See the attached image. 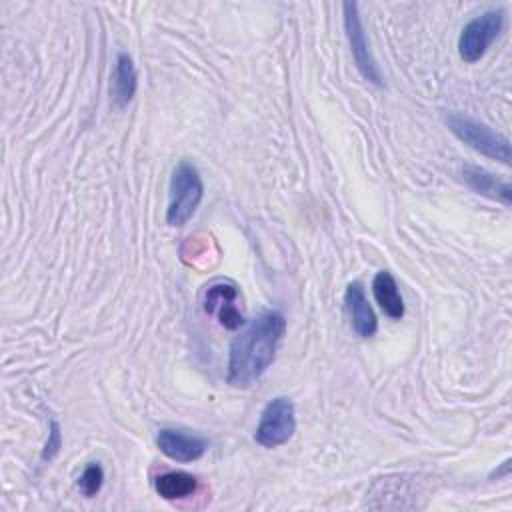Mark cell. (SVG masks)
<instances>
[{
    "label": "cell",
    "instance_id": "1",
    "mask_svg": "<svg viewBox=\"0 0 512 512\" xmlns=\"http://www.w3.org/2000/svg\"><path fill=\"white\" fill-rule=\"evenodd\" d=\"M284 334L286 318L276 310L262 312L250 320L230 344L228 384L236 388L252 386L274 362Z\"/></svg>",
    "mask_w": 512,
    "mask_h": 512
},
{
    "label": "cell",
    "instance_id": "2",
    "mask_svg": "<svg viewBox=\"0 0 512 512\" xmlns=\"http://www.w3.org/2000/svg\"><path fill=\"white\" fill-rule=\"evenodd\" d=\"M204 196V184L198 170L182 160L170 178L168 192V208H166V224L168 226H184L200 206Z\"/></svg>",
    "mask_w": 512,
    "mask_h": 512
},
{
    "label": "cell",
    "instance_id": "3",
    "mask_svg": "<svg viewBox=\"0 0 512 512\" xmlns=\"http://www.w3.org/2000/svg\"><path fill=\"white\" fill-rule=\"evenodd\" d=\"M446 122L450 130L476 152L488 158L500 160L502 164H510L512 154H510V142L506 136L494 132L490 126L464 114H450Z\"/></svg>",
    "mask_w": 512,
    "mask_h": 512
},
{
    "label": "cell",
    "instance_id": "4",
    "mask_svg": "<svg viewBox=\"0 0 512 512\" xmlns=\"http://www.w3.org/2000/svg\"><path fill=\"white\" fill-rule=\"evenodd\" d=\"M504 26V10L492 8L472 18L458 36V54L466 64L478 62Z\"/></svg>",
    "mask_w": 512,
    "mask_h": 512
},
{
    "label": "cell",
    "instance_id": "5",
    "mask_svg": "<svg viewBox=\"0 0 512 512\" xmlns=\"http://www.w3.org/2000/svg\"><path fill=\"white\" fill-rule=\"evenodd\" d=\"M296 430L294 404L286 396L272 398L262 414L254 432V440L264 448H276L286 444Z\"/></svg>",
    "mask_w": 512,
    "mask_h": 512
},
{
    "label": "cell",
    "instance_id": "6",
    "mask_svg": "<svg viewBox=\"0 0 512 512\" xmlns=\"http://www.w3.org/2000/svg\"><path fill=\"white\" fill-rule=\"evenodd\" d=\"M342 14H344V32H346L356 68L360 70V74L368 82H372L376 86H382V74H380V68H378V64H376V60L370 52L366 32H364V26H362V20H360L358 4L356 2H344L342 4Z\"/></svg>",
    "mask_w": 512,
    "mask_h": 512
},
{
    "label": "cell",
    "instance_id": "7",
    "mask_svg": "<svg viewBox=\"0 0 512 512\" xmlns=\"http://www.w3.org/2000/svg\"><path fill=\"white\" fill-rule=\"evenodd\" d=\"M238 298H240V292L236 284L218 280L206 288L204 312L216 316L224 328L236 330L244 324V312L238 306Z\"/></svg>",
    "mask_w": 512,
    "mask_h": 512
},
{
    "label": "cell",
    "instance_id": "8",
    "mask_svg": "<svg viewBox=\"0 0 512 512\" xmlns=\"http://www.w3.org/2000/svg\"><path fill=\"white\" fill-rule=\"evenodd\" d=\"M156 446L162 454L176 462H194L204 456L208 442L200 436L186 434L174 428H162L156 436Z\"/></svg>",
    "mask_w": 512,
    "mask_h": 512
},
{
    "label": "cell",
    "instance_id": "9",
    "mask_svg": "<svg viewBox=\"0 0 512 512\" xmlns=\"http://www.w3.org/2000/svg\"><path fill=\"white\" fill-rule=\"evenodd\" d=\"M344 304H346V312L350 316L352 330L362 338L374 336L378 330V320H376L372 306L368 304V298H366L360 282H350L346 286Z\"/></svg>",
    "mask_w": 512,
    "mask_h": 512
},
{
    "label": "cell",
    "instance_id": "10",
    "mask_svg": "<svg viewBox=\"0 0 512 512\" xmlns=\"http://www.w3.org/2000/svg\"><path fill=\"white\" fill-rule=\"evenodd\" d=\"M462 178L474 192H478L482 196H488V198H494V200L510 206V198H512L510 184L506 180H500L498 176H494L486 168L476 166V164H464Z\"/></svg>",
    "mask_w": 512,
    "mask_h": 512
},
{
    "label": "cell",
    "instance_id": "11",
    "mask_svg": "<svg viewBox=\"0 0 512 512\" xmlns=\"http://www.w3.org/2000/svg\"><path fill=\"white\" fill-rule=\"evenodd\" d=\"M138 88V74L132 58L126 52H120L116 56L114 72L110 78V98L116 108L128 106V102L134 98Z\"/></svg>",
    "mask_w": 512,
    "mask_h": 512
},
{
    "label": "cell",
    "instance_id": "12",
    "mask_svg": "<svg viewBox=\"0 0 512 512\" xmlns=\"http://www.w3.org/2000/svg\"><path fill=\"white\" fill-rule=\"evenodd\" d=\"M372 294L376 304L380 306V310L392 318V320H400L404 316V300L402 294L398 290V284L394 280V276L388 270H380L374 280H372Z\"/></svg>",
    "mask_w": 512,
    "mask_h": 512
},
{
    "label": "cell",
    "instance_id": "13",
    "mask_svg": "<svg viewBox=\"0 0 512 512\" xmlns=\"http://www.w3.org/2000/svg\"><path fill=\"white\" fill-rule=\"evenodd\" d=\"M198 488V480L182 470H170L154 478V490L164 500H180L192 496Z\"/></svg>",
    "mask_w": 512,
    "mask_h": 512
},
{
    "label": "cell",
    "instance_id": "14",
    "mask_svg": "<svg viewBox=\"0 0 512 512\" xmlns=\"http://www.w3.org/2000/svg\"><path fill=\"white\" fill-rule=\"evenodd\" d=\"M102 484H104V470H102V466L98 462H90L82 470V474L78 476V482H76L80 494L86 496V498L96 496L100 492Z\"/></svg>",
    "mask_w": 512,
    "mask_h": 512
},
{
    "label": "cell",
    "instance_id": "15",
    "mask_svg": "<svg viewBox=\"0 0 512 512\" xmlns=\"http://www.w3.org/2000/svg\"><path fill=\"white\" fill-rule=\"evenodd\" d=\"M62 448V434H60V426L58 422H50V432H48V440L44 444V450H42V460H52L58 450Z\"/></svg>",
    "mask_w": 512,
    "mask_h": 512
}]
</instances>
